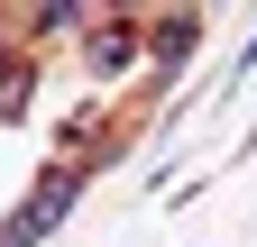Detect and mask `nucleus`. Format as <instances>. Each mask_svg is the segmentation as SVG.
Here are the masks:
<instances>
[{
	"instance_id": "2",
	"label": "nucleus",
	"mask_w": 257,
	"mask_h": 247,
	"mask_svg": "<svg viewBox=\"0 0 257 247\" xmlns=\"http://www.w3.org/2000/svg\"><path fill=\"white\" fill-rule=\"evenodd\" d=\"M193 37H202V18H193V10H175L166 28H156V64H166V74H184V55H193Z\"/></svg>"
},
{
	"instance_id": "4",
	"label": "nucleus",
	"mask_w": 257,
	"mask_h": 247,
	"mask_svg": "<svg viewBox=\"0 0 257 247\" xmlns=\"http://www.w3.org/2000/svg\"><path fill=\"white\" fill-rule=\"evenodd\" d=\"M28 28H37V37H64V28H83V10H74V0H46Z\"/></svg>"
},
{
	"instance_id": "1",
	"label": "nucleus",
	"mask_w": 257,
	"mask_h": 247,
	"mask_svg": "<svg viewBox=\"0 0 257 247\" xmlns=\"http://www.w3.org/2000/svg\"><path fill=\"white\" fill-rule=\"evenodd\" d=\"M74 192H83V183L64 174V165H46V174H37V192H28V202L10 210V229H0V247H37V238H46L55 220H64V210H74Z\"/></svg>"
},
{
	"instance_id": "3",
	"label": "nucleus",
	"mask_w": 257,
	"mask_h": 247,
	"mask_svg": "<svg viewBox=\"0 0 257 247\" xmlns=\"http://www.w3.org/2000/svg\"><path fill=\"white\" fill-rule=\"evenodd\" d=\"M128 46H138L128 28H92V74H119V64H128Z\"/></svg>"
}]
</instances>
